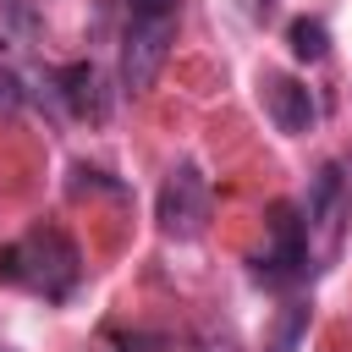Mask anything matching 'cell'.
<instances>
[{
    "mask_svg": "<svg viewBox=\"0 0 352 352\" xmlns=\"http://www.w3.org/2000/svg\"><path fill=\"white\" fill-rule=\"evenodd\" d=\"M0 280L33 292L44 302H66L82 280V253L60 226H33L11 248H0Z\"/></svg>",
    "mask_w": 352,
    "mask_h": 352,
    "instance_id": "obj_1",
    "label": "cell"
},
{
    "mask_svg": "<svg viewBox=\"0 0 352 352\" xmlns=\"http://www.w3.org/2000/svg\"><path fill=\"white\" fill-rule=\"evenodd\" d=\"M182 28V0H121V88L148 94Z\"/></svg>",
    "mask_w": 352,
    "mask_h": 352,
    "instance_id": "obj_2",
    "label": "cell"
},
{
    "mask_svg": "<svg viewBox=\"0 0 352 352\" xmlns=\"http://www.w3.org/2000/svg\"><path fill=\"white\" fill-rule=\"evenodd\" d=\"M314 275V242H308V220L297 204H270L264 220V253H253V280L270 292H292Z\"/></svg>",
    "mask_w": 352,
    "mask_h": 352,
    "instance_id": "obj_3",
    "label": "cell"
},
{
    "mask_svg": "<svg viewBox=\"0 0 352 352\" xmlns=\"http://www.w3.org/2000/svg\"><path fill=\"white\" fill-rule=\"evenodd\" d=\"M209 176L192 165V160H182V165H170V176L160 182V198H154V220H160V231L165 236H176V242H192V236H204V226H209Z\"/></svg>",
    "mask_w": 352,
    "mask_h": 352,
    "instance_id": "obj_4",
    "label": "cell"
},
{
    "mask_svg": "<svg viewBox=\"0 0 352 352\" xmlns=\"http://www.w3.org/2000/svg\"><path fill=\"white\" fill-rule=\"evenodd\" d=\"M302 220H308V242L319 236L324 258L341 253V231H346V170L336 160H324L308 182V204H302Z\"/></svg>",
    "mask_w": 352,
    "mask_h": 352,
    "instance_id": "obj_5",
    "label": "cell"
},
{
    "mask_svg": "<svg viewBox=\"0 0 352 352\" xmlns=\"http://www.w3.org/2000/svg\"><path fill=\"white\" fill-rule=\"evenodd\" d=\"M258 94H264V110H270L275 132H286V138L314 132L319 99H314V88H308L302 77H292V72H264V77H258Z\"/></svg>",
    "mask_w": 352,
    "mask_h": 352,
    "instance_id": "obj_6",
    "label": "cell"
},
{
    "mask_svg": "<svg viewBox=\"0 0 352 352\" xmlns=\"http://www.w3.org/2000/svg\"><path fill=\"white\" fill-rule=\"evenodd\" d=\"M55 94H60V104H66L77 121H104V116H110V94H104V77H99L94 60L60 66V72H55Z\"/></svg>",
    "mask_w": 352,
    "mask_h": 352,
    "instance_id": "obj_7",
    "label": "cell"
},
{
    "mask_svg": "<svg viewBox=\"0 0 352 352\" xmlns=\"http://www.w3.org/2000/svg\"><path fill=\"white\" fill-rule=\"evenodd\" d=\"M308 319H314V308H308L302 297H292V302L275 314V324H270V336H264V352H297L302 336H308Z\"/></svg>",
    "mask_w": 352,
    "mask_h": 352,
    "instance_id": "obj_8",
    "label": "cell"
},
{
    "mask_svg": "<svg viewBox=\"0 0 352 352\" xmlns=\"http://www.w3.org/2000/svg\"><path fill=\"white\" fill-rule=\"evenodd\" d=\"M286 44H292V55H297V60H308V66H314V60H324V55H330V28H324L319 16H297V22L286 28Z\"/></svg>",
    "mask_w": 352,
    "mask_h": 352,
    "instance_id": "obj_9",
    "label": "cell"
},
{
    "mask_svg": "<svg viewBox=\"0 0 352 352\" xmlns=\"http://www.w3.org/2000/svg\"><path fill=\"white\" fill-rule=\"evenodd\" d=\"M22 99H28V88H22V77L0 60V116H11V110H22Z\"/></svg>",
    "mask_w": 352,
    "mask_h": 352,
    "instance_id": "obj_10",
    "label": "cell"
},
{
    "mask_svg": "<svg viewBox=\"0 0 352 352\" xmlns=\"http://www.w3.org/2000/svg\"><path fill=\"white\" fill-rule=\"evenodd\" d=\"M72 192H121V182H104V170L72 165Z\"/></svg>",
    "mask_w": 352,
    "mask_h": 352,
    "instance_id": "obj_11",
    "label": "cell"
},
{
    "mask_svg": "<svg viewBox=\"0 0 352 352\" xmlns=\"http://www.w3.org/2000/svg\"><path fill=\"white\" fill-rule=\"evenodd\" d=\"M270 6H275V0H258V11H270Z\"/></svg>",
    "mask_w": 352,
    "mask_h": 352,
    "instance_id": "obj_12",
    "label": "cell"
}]
</instances>
